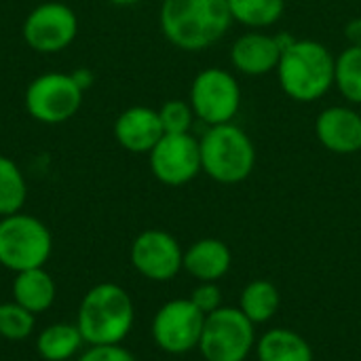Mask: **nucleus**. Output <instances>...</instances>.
<instances>
[{
  "mask_svg": "<svg viewBox=\"0 0 361 361\" xmlns=\"http://www.w3.org/2000/svg\"><path fill=\"white\" fill-rule=\"evenodd\" d=\"M334 63L332 51L311 38H294L279 57L277 80L281 91L298 102L309 104L322 99L334 87Z\"/></svg>",
  "mask_w": 361,
  "mask_h": 361,
  "instance_id": "nucleus-2",
  "label": "nucleus"
},
{
  "mask_svg": "<svg viewBox=\"0 0 361 361\" xmlns=\"http://www.w3.org/2000/svg\"><path fill=\"white\" fill-rule=\"evenodd\" d=\"M135 311L131 296L116 283L91 288L78 309L76 326L91 347L121 345L133 328Z\"/></svg>",
  "mask_w": 361,
  "mask_h": 361,
  "instance_id": "nucleus-3",
  "label": "nucleus"
},
{
  "mask_svg": "<svg viewBox=\"0 0 361 361\" xmlns=\"http://www.w3.org/2000/svg\"><path fill=\"white\" fill-rule=\"evenodd\" d=\"M27 199V184L19 165L0 154V218L21 212Z\"/></svg>",
  "mask_w": 361,
  "mask_h": 361,
  "instance_id": "nucleus-22",
  "label": "nucleus"
},
{
  "mask_svg": "<svg viewBox=\"0 0 361 361\" xmlns=\"http://www.w3.org/2000/svg\"><path fill=\"white\" fill-rule=\"evenodd\" d=\"M190 300L192 305L203 313V315H209L214 311H218L222 307V292L220 288L216 286V281H201L192 294H190Z\"/></svg>",
  "mask_w": 361,
  "mask_h": 361,
  "instance_id": "nucleus-26",
  "label": "nucleus"
},
{
  "mask_svg": "<svg viewBox=\"0 0 361 361\" xmlns=\"http://www.w3.org/2000/svg\"><path fill=\"white\" fill-rule=\"evenodd\" d=\"M34 330V313L17 302L0 305V336L6 341H23Z\"/></svg>",
  "mask_w": 361,
  "mask_h": 361,
  "instance_id": "nucleus-24",
  "label": "nucleus"
},
{
  "mask_svg": "<svg viewBox=\"0 0 361 361\" xmlns=\"http://www.w3.org/2000/svg\"><path fill=\"white\" fill-rule=\"evenodd\" d=\"M233 264L231 247L222 239L205 237L195 241L184 252V271L201 281H218L222 279Z\"/></svg>",
  "mask_w": 361,
  "mask_h": 361,
  "instance_id": "nucleus-16",
  "label": "nucleus"
},
{
  "mask_svg": "<svg viewBox=\"0 0 361 361\" xmlns=\"http://www.w3.org/2000/svg\"><path fill=\"white\" fill-rule=\"evenodd\" d=\"M233 23L250 30H267L286 13V0H226Z\"/></svg>",
  "mask_w": 361,
  "mask_h": 361,
  "instance_id": "nucleus-21",
  "label": "nucleus"
},
{
  "mask_svg": "<svg viewBox=\"0 0 361 361\" xmlns=\"http://www.w3.org/2000/svg\"><path fill=\"white\" fill-rule=\"evenodd\" d=\"M159 25L176 49L199 53L226 36L233 17L226 0H163Z\"/></svg>",
  "mask_w": 361,
  "mask_h": 361,
  "instance_id": "nucleus-1",
  "label": "nucleus"
},
{
  "mask_svg": "<svg viewBox=\"0 0 361 361\" xmlns=\"http://www.w3.org/2000/svg\"><path fill=\"white\" fill-rule=\"evenodd\" d=\"M53 237L44 222L27 214H11L0 218V264L21 273L42 269L51 256Z\"/></svg>",
  "mask_w": 361,
  "mask_h": 361,
  "instance_id": "nucleus-5",
  "label": "nucleus"
},
{
  "mask_svg": "<svg viewBox=\"0 0 361 361\" xmlns=\"http://www.w3.org/2000/svg\"><path fill=\"white\" fill-rule=\"evenodd\" d=\"M345 38L351 47H361V17H353L345 25Z\"/></svg>",
  "mask_w": 361,
  "mask_h": 361,
  "instance_id": "nucleus-28",
  "label": "nucleus"
},
{
  "mask_svg": "<svg viewBox=\"0 0 361 361\" xmlns=\"http://www.w3.org/2000/svg\"><path fill=\"white\" fill-rule=\"evenodd\" d=\"M279 305H281L279 290L275 283H271L267 279H256V281L247 283L239 296V309L254 326L271 322L275 317Z\"/></svg>",
  "mask_w": 361,
  "mask_h": 361,
  "instance_id": "nucleus-19",
  "label": "nucleus"
},
{
  "mask_svg": "<svg viewBox=\"0 0 361 361\" xmlns=\"http://www.w3.org/2000/svg\"><path fill=\"white\" fill-rule=\"evenodd\" d=\"M163 135L159 110L150 106H131L114 121V140L133 154H148Z\"/></svg>",
  "mask_w": 361,
  "mask_h": 361,
  "instance_id": "nucleus-15",
  "label": "nucleus"
},
{
  "mask_svg": "<svg viewBox=\"0 0 361 361\" xmlns=\"http://www.w3.org/2000/svg\"><path fill=\"white\" fill-rule=\"evenodd\" d=\"M148 165L161 184L184 186L203 173L199 140L192 133H165L148 152Z\"/></svg>",
  "mask_w": 361,
  "mask_h": 361,
  "instance_id": "nucleus-11",
  "label": "nucleus"
},
{
  "mask_svg": "<svg viewBox=\"0 0 361 361\" xmlns=\"http://www.w3.org/2000/svg\"><path fill=\"white\" fill-rule=\"evenodd\" d=\"M78 34V17L63 2H42L34 6L21 25L25 44L42 55L66 51Z\"/></svg>",
  "mask_w": 361,
  "mask_h": 361,
  "instance_id": "nucleus-9",
  "label": "nucleus"
},
{
  "mask_svg": "<svg viewBox=\"0 0 361 361\" xmlns=\"http://www.w3.org/2000/svg\"><path fill=\"white\" fill-rule=\"evenodd\" d=\"M82 343L85 341L76 324H53L38 334L36 349L44 361H68L78 353Z\"/></svg>",
  "mask_w": 361,
  "mask_h": 361,
  "instance_id": "nucleus-20",
  "label": "nucleus"
},
{
  "mask_svg": "<svg viewBox=\"0 0 361 361\" xmlns=\"http://www.w3.org/2000/svg\"><path fill=\"white\" fill-rule=\"evenodd\" d=\"M319 144L334 154H355L361 150V112L349 106H328L315 118Z\"/></svg>",
  "mask_w": 361,
  "mask_h": 361,
  "instance_id": "nucleus-14",
  "label": "nucleus"
},
{
  "mask_svg": "<svg viewBox=\"0 0 361 361\" xmlns=\"http://www.w3.org/2000/svg\"><path fill=\"white\" fill-rule=\"evenodd\" d=\"M205 315L190 298L165 302L152 319V338L157 347L169 355H184L199 347Z\"/></svg>",
  "mask_w": 361,
  "mask_h": 361,
  "instance_id": "nucleus-10",
  "label": "nucleus"
},
{
  "mask_svg": "<svg viewBox=\"0 0 361 361\" xmlns=\"http://www.w3.org/2000/svg\"><path fill=\"white\" fill-rule=\"evenodd\" d=\"M258 361H313V349L305 336L288 328H275L256 343Z\"/></svg>",
  "mask_w": 361,
  "mask_h": 361,
  "instance_id": "nucleus-17",
  "label": "nucleus"
},
{
  "mask_svg": "<svg viewBox=\"0 0 361 361\" xmlns=\"http://www.w3.org/2000/svg\"><path fill=\"white\" fill-rule=\"evenodd\" d=\"M334 87L351 106H361V47H347L336 55Z\"/></svg>",
  "mask_w": 361,
  "mask_h": 361,
  "instance_id": "nucleus-23",
  "label": "nucleus"
},
{
  "mask_svg": "<svg viewBox=\"0 0 361 361\" xmlns=\"http://www.w3.org/2000/svg\"><path fill=\"white\" fill-rule=\"evenodd\" d=\"M78 361H137L127 349L121 345H106V347H91L87 349Z\"/></svg>",
  "mask_w": 361,
  "mask_h": 361,
  "instance_id": "nucleus-27",
  "label": "nucleus"
},
{
  "mask_svg": "<svg viewBox=\"0 0 361 361\" xmlns=\"http://www.w3.org/2000/svg\"><path fill=\"white\" fill-rule=\"evenodd\" d=\"M195 116L207 127L233 123L243 104V91L233 72L220 66L201 70L188 91Z\"/></svg>",
  "mask_w": 361,
  "mask_h": 361,
  "instance_id": "nucleus-7",
  "label": "nucleus"
},
{
  "mask_svg": "<svg viewBox=\"0 0 361 361\" xmlns=\"http://www.w3.org/2000/svg\"><path fill=\"white\" fill-rule=\"evenodd\" d=\"M159 116L165 133H190L197 118L188 99H167L159 108Z\"/></svg>",
  "mask_w": 361,
  "mask_h": 361,
  "instance_id": "nucleus-25",
  "label": "nucleus"
},
{
  "mask_svg": "<svg viewBox=\"0 0 361 361\" xmlns=\"http://www.w3.org/2000/svg\"><path fill=\"white\" fill-rule=\"evenodd\" d=\"M254 324L237 307H220L205 315L199 351L205 361H245L256 349Z\"/></svg>",
  "mask_w": 361,
  "mask_h": 361,
  "instance_id": "nucleus-6",
  "label": "nucleus"
},
{
  "mask_svg": "<svg viewBox=\"0 0 361 361\" xmlns=\"http://www.w3.org/2000/svg\"><path fill=\"white\" fill-rule=\"evenodd\" d=\"M281 51L283 42L279 34L273 36L262 30H250L231 44V63L239 74L267 76L277 70Z\"/></svg>",
  "mask_w": 361,
  "mask_h": 361,
  "instance_id": "nucleus-13",
  "label": "nucleus"
},
{
  "mask_svg": "<svg viewBox=\"0 0 361 361\" xmlns=\"http://www.w3.org/2000/svg\"><path fill=\"white\" fill-rule=\"evenodd\" d=\"M82 95L70 72H47L25 87L23 106L36 123L61 125L80 110Z\"/></svg>",
  "mask_w": 361,
  "mask_h": 361,
  "instance_id": "nucleus-8",
  "label": "nucleus"
},
{
  "mask_svg": "<svg viewBox=\"0 0 361 361\" xmlns=\"http://www.w3.org/2000/svg\"><path fill=\"white\" fill-rule=\"evenodd\" d=\"M70 74H72L74 82H76L82 91H87V89L95 82V74H93V70H89V68H76V70L70 72Z\"/></svg>",
  "mask_w": 361,
  "mask_h": 361,
  "instance_id": "nucleus-29",
  "label": "nucleus"
},
{
  "mask_svg": "<svg viewBox=\"0 0 361 361\" xmlns=\"http://www.w3.org/2000/svg\"><path fill=\"white\" fill-rule=\"evenodd\" d=\"M201 169L218 184H241L256 169V146L235 123L214 125L199 140Z\"/></svg>",
  "mask_w": 361,
  "mask_h": 361,
  "instance_id": "nucleus-4",
  "label": "nucleus"
},
{
  "mask_svg": "<svg viewBox=\"0 0 361 361\" xmlns=\"http://www.w3.org/2000/svg\"><path fill=\"white\" fill-rule=\"evenodd\" d=\"M131 264L150 281H171L184 269V252L171 233L150 228L135 237Z\"/></svg>",
  "mask_w": 361,
  "mask_h": 361,
  "instance_id": "nucleus-12",
  "label": "nucleus"
},
{
  "mask_svg": "<svg viewBox=\"0 0 361 361\" xmlns=\"http://www.w3.org/2000/svg\"><path fill=\"white\" fill-rule=\"evenodd\" d=\"M15 302L30 313H42L55 302V283L44 269H30L17 273L13 281Z\"/></svg>",
  "mask_w": 361,
  "mask_h": 361,
  "instance_id": "nucleus-18",
  "label": "nucleus"
},
{
  "mask_svg": "<svg viewBox=\"0 0 361 361\" xmlns=\"http://www.w3.org/2000/svg\"><path fill=\"white\" fill-rule=\"evenodd\" d=\"M108 2L114 4V6H135V4H140L144 0H108Z\"/></svg>",
  "mask_w": 361,
  "mask_h": 361,
  "instance_id": "nucleus-30",
  "label": "nucleus"
}]
</instances>
